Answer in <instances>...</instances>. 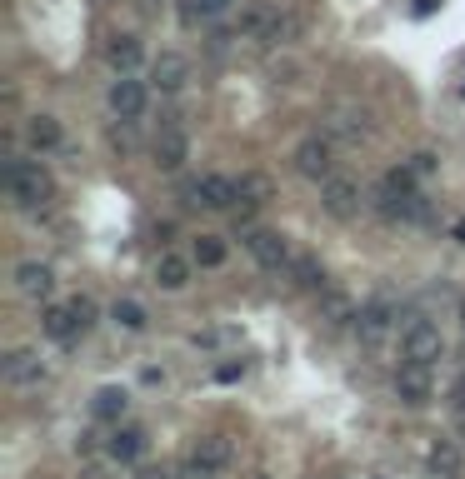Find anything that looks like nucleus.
Listing matches in <instances>:
<instances>
[{
	"label": "nucleus",
	"mask_w": 465,
	"mask_h": 479,
	"mask_svg": "<svg viewBox=\"0 0 465 479\" xmlns=\"http://www.w3.org/2000/svg\"><path fill=\"white\" fill-rule=\"evenodd\" d=\"M295 15L291 11H281V5H271V0H256L246 15H240V35L246 41H260V45H285V41H295Z\"/></svg>",
	"instance_id": "nucleus-1"
},
{
	"label": "nucleus",
	"mask_w": 465,
	"mask_h": 479,
	"mask_svg": "<svg viewBox=\"0 0 465 479\" xmlns=\"http://www.w3.org/2000/svg\"><path fill=\"white\" fill-rule=\"evenodd\" d=\"M5 190H11L15 205L35 210V205H45L55 195V185H51L41 160H11V165H5Z\"/></svg>",
	"instance_id": "nucleus-2"
},
{
	"label": "nucleus",
	"mask_w": 465,
	"mask_h": 479,
	"mask_svg": "<svg viewBox=\"0 0 465 479\" xmlns=\"http://www.w3.org/2000/svg\"><path fill=\"white\" fill-rule=\"evenodd\" d=\"M230 459H236V445L226 435H200L185 455V479H226Z\"/></svg>",
	"instance_id": "nucleus-3"
},
{
	"label": "nucleus",
	"mask_w": 465,
	"mask_h": 479,
	"mask_svg": "<svg viewBox=\"0 0 465 479\" xmlns=\"http://www.w3.org/2000/svg\"><path fill=\"white\" fill-rule=\"evenodd\" d=\"M240 245L250 250V260H256L260 270H271V275H285L291 260H295L291 240H285L281 230H265V225H250V230L240 235Z\"/></svg>",
	"instance_id": "nucleus-4"
},
{
	"label": "nucleus",
	"mask_w": 465,
	"mask_h": 479,
	"mask_svg": "<svg viewBox=\"0 0 465 479\" xmlns=\"http://www.w3.org/2000/svg\"><path fill=\"white\" fill-rule=\"evenodd\" d=\"M390 330H401V305L390 295H376V299H366L360 305V315H356V335H360V345H386L390 340Z\"/></svg>",
	"instance_id": "nucleus-5"
},
{
	"label": "nucleus",
	"mask_w": 465,
	"mask_h": 479,
	"mask_svg": "<svg viewBox=\"0 0 465 479\" xmlns=\"http://www.w3.org/2000/svg\"><path fill=\"white\" fill-rule=\"evenodd\" d=\"M295 170H301L305 180L325 185L330 175H336V140L330 135H305L301 145H295Z\"/></svg>",
	"instance_id": "nucleus-6"
},
{
	"label": "nucleus",
	"mask_w": 465,
	"mask_h": 479,
	"mask_svg": "<svg viewBox=\"0 0 465 479\" xmlns=\"http://www.w3.org/2000/svg\"><path fill=\"white\" fill-rule=\"evenodd\" d=\"M185 200L200 205V210L226 215V210H236V200H240V180H230V175H200V180L185 185Z\"/></svg>",
	"instance_id": "nucleus-7"
},
{
	"label": "nucleus",
	"mask_w": 465,
	"mask_h": 479,
	"mask_svg": "<svg viewBox=\"0 0 465 479\" xmlns=\"http://www.w3.org/2000/svg\"><path fill=\"white\" fill-rule=\"evenodd\" d=\"M106 100H110V115L126 120V125H135V120L145 115V106H151V90H145V80H135V70H126V75L110 80Z\"/></svg>",
	"instance_id": "nucleus-8"
},
{
	"label": "nucleus",
	"mask_w": 465,
	"mask_h": 479,
	"mask_svg": "<svg viewBox=\"0 0 465 479\" xmlns=\"http://www.w3.org/2000/svg\"><path fill=\"white\" fill-rule=\"evenodd\" d=\"M395 400L411 410H425L435 400V380H431V364L421 360H405L401 370H395Z\"/></svg>",
	"instance_id": "nucleus-9"
},
{
	"label": "nucleus",
	"mask_w": 465,
	"mask_h": 479,
	"mask_svg": "<svg viewBox=\"0 0 465 479\" xmlns=\"http://www.w3.org/2000/svg\"><path fill=\"white\" fill-rule=\"evenodd\" d=\"M401 355L405 360H421V364H435L445 355V335L435 330L431 319H411L401 330Z\"/></svg>",
	"instance_id": "nucleus-10"
},
{
	"label": "nucleus",
	"mask_w": 465,
	"mask_h": 479,
	"mask_svg": "<svg viewBox=\"0 0 465 479\" xmlns=\"http://www.w3.org/2000/svg\"><path fill=\"white\" fill-rule=\"evenodd\" d=\"M185 160H191V135L181 125H161V135H155V170L175 175V170H185Z\"/></svg>",
	"instance_id": "nucleus-11"
},
{
	"label": "nucleus",
	"mask_w": 465,
	"mask_h": 479,
	"mask_svg": "<svg viewBox=\"0 0 465 479\" xmlns=\"http://www.w3.org/2000/svg\"><path fill=\"white\" fill-rule=\"evenodd\" d=\"M321 205L325 215H336V220H350V215L360 210V185L346 180V175H330V180L321 185Z\"/></svg>",
	"instance_id": "nucleus-12"
},
{
	"label": "nucleus",
	"mask_w": 465,
	"mask_h": 479,
	"mask_svg": "<svg viewBox=\"0 0 465 479\" xmlns=\"http://www.w3.org/2000/svg\"><path fill=\"white\" fill-rule=\"evenodd\" d=\"M15 290L31 299H51L55 295V270L45 265V260H21L15 265Z\"/></svg>",
	"instance_id": "nucleus-13"
},
{
	"label": "nucleus",
	"mask_w": 465,
	"mask_h": 479,
	"mask_svg": "<svg viewBox=\"0 0 465 479\" xmlns=\"http://www.w3.org/2000/svg\"><path fill=\"white\" fill-rule=\"evenodd\" d=\"M5 380L15 390H35V384H45V360L35 350H11L5 355Z\"/></svg>",
	"instance_id": "nucleus-14"
},
{
	"label": "nucleus",
	"mask_w": 465,
	"mask_h": 479,
	"mask_svg": "<svg viewBox=\"0 0 465 479\" xmlns=\"http://www.w3.org/2000/svg\"><path fill=\"white\" fill-rule=\"evenodd\" d=\"M151 80L161 90H185V86H191V60H185L181 51H161L151 60Z\"/></svg>",
	"instance_id": "nucleus-15"
},
{
	"label": "nucleus",
	"mask_w": 465,
	"mask_h": 479,
	"mask_svg": "<svg viewBox=\"0 0 465 479\" xmlns=\"http://www.w3.org/2000/svg\"><path fill=\"white\" fill-rule=\"evenodd\" d=\"M151 449V435H145L141 425H116V435H110V445H106V455L110 459H120V465H135V459Z\"/></svg>",
	"instance_id": "nucleus-16"
},
{
	"label": "nucleus",
	"mask_w": 465,
	"mask_h": 479,
	"mask_svg": "<svg viewBox=\"0 0 465 479\" xmlns=\"http://www.w3.org/2000/svg\"><path fill=\"white\" fill-rule=\"evenodd\" d=\"M191 270H195V260H185V255H175V250H161V260H155V285L161 290H185L191 285Z\"/></svg>",
	"instance_id": "nucleus-17"
},
{
	"label": "nucleus",
	"mask_w": 465,
	"mask_h": 479,
	"mask_svg": "<svg viewBox=\"0 0 465 479\" xmlns=\"http://www.w3.org/2000/svg\"><path fill=\"white\" fill-rule=\"evenodd\" d=\"M126 405H130V394L120 390V384H100V390L90 394V415H96L100 425H120Z\"/></svg>",
	"instance_id": "nucleus-18"
},
{
	"label": "nucleus",
	"mask_w": 465,
	"mask_h": 479,
	"mask_svg": "<svg viewBox=\"0 0 465 479\" xmlns=\"http://www.w3.org/2000/svg\"><path fill=\"white\" fill-rule=\"evenodd\" d=\"M106 60L116 65V75H126V70H141V60H145V45L135 41V35H110V45H106Z\"/></svg>",
	"instance_id": "nucleus-19"
},
{
	"label": "nucleus",
	"mask_w": 465,
	"mask_h": 479,
	"mask_svg": "<svg viewBox=\"0 0 465 479\" xmlns=\"http://www.w3.org/2000/svg\"><path fill=\"white\" fill-rule=\"evenodd\" d=\"M356 315H360V309L350 305L346 290H336V285L321 290V319H325V325H336V330H340V325H356Z\"/></svg>",
	"instance_id": "nucleus-20"
},
{
	"label": "nucleus",
	"mask_w": 465,
	"mask_h": 479,
	"mask_svg": "<svg viewBox=\"0 0 465 479\" xmlns=\"http://www.w3.org/2000/svg\"><path fill=\"white\" fill-rule=\"evenodd\" d=\"M25 140H31V150H41V155H51V150H60L65 130L55 115H31L25 120Z\"/></svg>",
	"instance_id": "nucleus-21"
},
{
	"label": "nucleus",
	"mask_w": 465,
	"mask_h": 479,
	"mask_svg": "<svg viewBox=\"0 0 465 479\" xmlns=\"http://www.w3.org/2000/svg\"><path fill=\"white\" fill-rule=\"evenodd\" d=\"M41 330H45V340H76L80 325H76V309H70V299H65V305H45Z\"/></svg>",
	"instance_id": "nucleus-22"
},
{
	"label": "nucleus",
	"mask_w": 465,
	"mask_h": 479,
	"mask_svg": "<svg viewBox=\"0 0 465 479\" xmlns=\"http://www.w3.org/2000/svg\"><path fill=\"white\" fill-rule=\"evenodd\" d=\"M285 275H291L295 290H315V295L325 290V270H321V260H315V255H295Z\"/></svg>",
	"instance_id": "nucleus-23"
},
{
	"label": "nucleus",
	"mask_w": 465,
	"mask_h": 479,
	"mask_svg": "<svg viewBox=\"0 0 465 479\" xmlns=\"http://www.w3.org/2000/svg\"><path fill=\"white\" fill-rule=\"evenodd\" d=\"M425 465H431L441 479H455V474H460L465 459H460V449H455V439H435L431 455H425Z\"/></svg>",
	"instance_id": "nucleus-24"
},
{
	"label": "nucleus",
	"mask_w": 465,
	"mask_h": 479,
	"mask_svg": "<svg viewBox=\"0 0 465 479\" xmlns=\"http://www.w3.org/2000/svg\"><path fill=\"white\" fill-rule=\"evenodd\" d=\"M226 255H230V250H226V240H220V235H200V240H195V250H191V260L200 270H220V265H226Z\"/></svg>",
	"instance_id": "nucleus-25"
},
{
	"label": "nucleus",
	"mask_w": 465,
	"mask_h": 479,
	"mask_svg": "<svg viewBox=\"0 0 465 479\" xmlns=\"http://www.w3.org/2000/svg\"><path fill=\"white\" fill-rule=\"evenodd\" d=\"M325 135H330V140H346V145H360V140H366V120L336 110V115L325 120Z\"/></svg>",
	"instance_id": "nucleus-26"
},
{
	"label": "nucleus",
	"mask_w": 465,
	"mask_h": 479,
	"mask_svg": "<svg viewBox=\"0 0 465 479\" xmlns=\"http://www.w3.org/2000/svg\"><path fill=\"white\" fill-rule=\"evenodd\" d=\"M110 319H116L120 330H130V335H141L145 325H151V319H145V305H141V299H116V305H110Z\"/></svg>",
	"instance_id": "nucleus-27"
},
{
	"label": "nucleus",
	"mask_w": 465,
	"mask_h": 479,
	"mask_svg": "<svg viewBox=\"0 0 465 479\" xmlns=\"http://www.w3.org/2000/svg\"><path fill=\"white\" fill-rule=\"evenodd\" d=\"M271 195H275V185L265 180V175H256V170L240 175V200H246V205H265Z\"/></svg>",
	"instance_id": "nucleus-28"
},
{
	"label": "nucleus",
	"mask_w": 465,
	"mask_h": 479,
	"mask_svg": "<svg viewBox=\"0 0 465 479\" xmlns=\"http://www.w3.org/2000/svg\"><path fill=\"white\" fill-rule=\"evenodd\" d=\"M230 5L236 0H185V11L200 15V21H220V15H230Z\"/></svg>",
	"instance_id": "nucleus-29"
},
{
	"label": "nucleus",
	"mask_w": 465,
	"mask_h": 479,
	"mask_svg": "<svg viewBox=\"0 0 465 479\" xmlns=\"http://www.w3.org/2000/svg\"><path fill=\"white\" fill-rule=\"evenodd\" d=\"M70 309H76V325H80V335H86L90 325H96V299H90V295H76V299H70Z\"/></svg>",
	"instance_id": "nucleus-30"
},
{
	"label": "nucleus",
	"mask_w": 465,
	"mask_h": 479,
	"mask_svg": "<svg viewBox=\"0 0 465 479\" xmlns=\"http://www.w3.org/2000/svg\"><path fill=\"white\" fill-rule=\"evenodd\" d=\"M240 374H246V360H226V364H216V380H220V384H236Z\"/></svg>",
	"instance_id": "nucleus-31"
},
{
	"label": "nucleus",
	"mask_w": 465,
	"mask_h": 479,
	"mask_svg": "<svg viewBox=\"0 0 465 479\" xmlns=\"http://www.w3.org/2000/svg\"><path fill=\"white\" fill-rule=\"evenodd\" d=\"M411 170L415 175H435V155H425V150H421V155L411 160Z\"/></svg>",
	"instance_id": "nucleus-32"
},
{
	"label": "nucleus",
	"mask_w": 465,
	"mask_h": 479,
	"mask_svg": "<svg viewBox=\"0 0 465 479\" xmlns=\"http://www.w3.org/2000/svg\"><path fill=\"white\" fill-rule=\"evenodd\" d=\"M135 479H171V469H165V465L155 469V465H151V469H141V474H135Z\"/></svg>",
	"instance_id": "nucleus-33"
},
{
	"label": "nucleus",
	"mask_w": 465,
	"mask_h": 479,
	"mask_svg": "<svg viewBox=\"0 0 465 479\" xmlns=\"http://www.w3.org/2000/svg\"><path fill=\"white\" fill-rule=\"evenodd\" d=\"M455 405L465 410V374H460V380H455Z\"/></svg>",
	"instance_id": "nucleus-34"
},
{
	"label": "nucleus",
	"mask_w": 465,
	"mask_h": 479,
	"mask_svg": "<svg viewBox=\"0 0 465 479\" xmlns=\"http://www.w3.org/2000/svg\"><path fill=\"white\" fill-rule=\"evenodd\" d=\"M415 11H421V15H431V11H435V0H415Z\"/></svg>",
	"instance_id": "nucleus-35"
},
{
	"label": "nucleus",
	"mask_w": 465,
	"mask_h": 479,
	"mask_svg": "<svg viewBox=\"0 0 465 479\" xmlns=\"http://www.w3.org/2000/svg\"><path fill=\"white\" fill-rule=\"evenodd\" d=\"M455 240H465V220H455Z\"/></svg>",
	"instance_id": "nucleus-36"
},
{
	"label": "nucleus",
	"mask_w": 465,
	"mask_h": 479,
	"mask_svg": "<svg viewBox=\"0 0 465 479\" xmlns=\"http://www.w3.org/2000/svg\"><path fill=\"white\" fill-rule=\"evenodd\" d=\"M460 325H465V299H460Z\"/></svg>",
	"instance_id": "nucleus-37"
},
{
	"label": "nucleus",
	"mask_w": 465,
	"mask_h": 479,
	"mask_svg": "<svg viewBox=\"0 0 465 479\" xmlns=\"http://www.w3.org/2000/svg\"><path fill=\"white\" fill-rule=\"evenodd\" d=\"M260 479H265V474H260Z\"/></svg>",
	"instance_id": "nucleus-38"
}]
</instances>
